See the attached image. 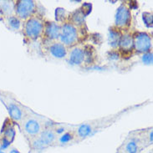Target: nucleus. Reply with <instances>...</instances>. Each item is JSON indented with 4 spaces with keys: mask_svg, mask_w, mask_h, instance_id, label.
Listing matches in <instances>:
<instances>
[{
    "mask_svg": "<svg viewBox=\"0 0 153 153\" xmlns=\"http://www.w3.org/2000/svg\"><path fill=\"white\" fill-rule=\"evenodd\" d=\"M0 7L4 13H11L13 9V2H9V1H2L0 2Z\"/></svg>",
    "mask_w": 153,
    "mask_h": 153,
    "instance_id": "17",
    "label": "nucleus"
},
{
    "mask_svg": "<svg viewBox=\"0 0 153 153\" xmlns=\"http://www.w3.org/2000/svg\"><path fill=\"white\" fill-rule=\"evenodd\" d=\"M120 37H121V34L118 29H115V28L110 29L109 30V42H110V45L113 48L119 46Z\"/></svg>",
    "mask_w": 153,
    "mask_h": 153,
    "instance_id": "12",
    "label": "nucleus"
},
{
    "mask_svg": "<svg viewBox=\"0 0 153 153\" xmlns=\"http://www.w3.org/2000/svg\"><path fill=\"white\" fill-rule=\"evenodd\" d=\"M8 23L10 28H12L14 30H19L21 27V22L19 19L18 17L15 16H10L8 18Z\"/></svg>",
    "mask_w": 153,
    "mask_h": 153,
    "instance_id": "16",
    "label": "nucleus"
},
{
    "mask_svg": "<svg viewBox=\"0 0 153 153\" xmlns=\"http://www.w3.org/2000/svg\"><path fill=\"white\" fill-rule=\"evenodd\" d=\"M36 11V2L33 0H21L15 4V12L19 18L22 19H28L33 16Z\"/></svg>",
    "mask_w": 153,
    "mask_h": 153,
    "instance_id": "3",
    "label": "nucleus"
},
{
    "mask_svg": "<svg viewBox=\"0 0 153 153\" xmlns=\"http://www.w3.org/2000/svg\"><path fill=\"white\" fill-rule=\"evenodd\" d=\"M134 48L139 53H147L152 49V38L145 32H137L133 36Z\"/></svg>",
    "mask_w": 153,
    "mask_h": 153,
    "instance_id": "4",
    "label": "nucleus"
},
{
    "mask_svg": "<svg viewBox=\"0 0 153 153\" xmlns=\"http://www.w3.org/2000/svg\"><path fill=\"white\" fill-rule=\"evenodd\" d=\"M71 139H72V136L70 133H65L62 137H60L59 141H60L61 143H67V142H69V141H71Z\"/></svg>",
    "mask_w": 153,
    "mask_h": 153,
    "instance_id": "21",
    "label": "nucleus"
},
{
    "mask_svg": "<svg viewBox=\"0 0 153 153\" xmlns=\"http://www.w3.org/2000/svg\"><path fill=\"white\" fill-rule=\"evenodd\" d=\"M10 153H19V152H18L17 150L13 149V150H11V152H10Z\"/></svg>",
    "mask_w": 153,
    "mask_h": 153,
    "instance_id": "22",
    "label": "nucleus"
},
{
    "mask_svg": "<svg viewBox=\"0 0 153 153\" xmlns=\"http://www.w3.org/2000/svg\"><path fill=\"white\" fill-rule=\"evenodd\" d=\"M59 40L65 46L72 47L77 43L79 39L78 30L71 23H65L61 26Z\"/></svg>",
    "mask_w": 153,
    "mask_h": 153,
    "instance_id": "2",
    "label": "nucleus"
},
{
    "mask_svg": "<svg viewBox=\"0 0 153 153\" xmlns=\"http://www.w3.org/2000/svg\"><path fill=\"white\" fill-rule=\"evenodd\" d=\"M24 130L29 136L35 137L42 132L41 121L34 116L28 117L24 121Z\"/></svg>",
    "mask_w": 153,
    "mask_h": 153,
    "instance_id": "6",
    "label": "nucleus"
},
{
    "mask_svg": "<svg viewBox=\"0 0 153 153\" xmlns=\"http://www.w3.org/2000/svg\"><path fill=\"white\" fill-rule=\"evenodd\" d=\"M119 47L122 51L130 52L134 48V39L133 36L131 34H124L121 35L119 43Z\"/></svg>",
    "mask_w": 153,
    "mask_h": 153,
    "instance_id": "10",
    "label": "nucleus"
},
{
    "mask_svg": "<svg viewBox=\"0 0 153 153\" xmlns=\"http://www.w3.org/2000/svg\"><path fill=\"white\" fill-rule=\"evenodd\" d=\"M0 153H4V152L2 151V150H0Z\"/></svg>",
    "mask_w": 153,
    "mask_h": 153,
    "instance_id": "24",
    "label": "nucleus"
},
{
    "mask_svg": "<svg viewBox=\"0 0 153 153\" xmlns=\"http://www.w3.org/2000/svg\"><path fill=\"white\" fill-rule=\"evenodd\" d=\"M126 151L128 153H137L138 151V145L135 140H131L126 145Z\"/></svg>",
    "mask_w": 153,
    "mask_h": 153,
    "instance_id": "18",
    "label": "nucleus"
},
{
    "mask_svg": "<svg viewBox=\"0 0 153 153\" xmlns=\"http://www.w3.org/2000/svg\"><path fill=\"white\" fill-rule=\"evenodd\" d=\"M61 26L55 22H47L44 27V33L49 40L55 41L60 35Z\"/></svg>",
    "mask_w": 153,
    "mask_h": 153,
    "instance_id": "8",
    "label": "nucleus"
},
{
    "mask_svg": "<svg viewBox=\"0 0 153 153\" xmlns=\"http://www.w3.org/2000/svg\"><path fill=\"white\" fill-rule=\"evenodd\" d=\"M152 52H147V53H144L142 57H141V60L143 64L145 65H152Z\"/></svg>",
    "mask_w": 153,
    "mask_h": 153,
    "instance_id": "19",
    "label": "nucleus"
},
{
    "mask_svg": "<svg viewBox=\"0 0 153 153\" xmlns=\"http://www.w3.org/2000/svg\"><path fill=\"white\" fill-rule=\"evenodd\" d=\"M48 51L51 56L57 59H63L67 56V48L62 43L58 41L50 42Z\"/></svg>",
    "mask_w": 153,
    "mask_h": 153,
    "instance_id": "9",
    "label": "nucleus"
},
{
    "mask_svg": "<svg viewBox=\"0 0 153 153\" xmlns=\"http://www.w3.org/2000/svg\"><path fill=\"white\" fill-rule=\"evenodd\" d=\"M45 24L40 18L32 16L25 22L24 30L25 35L30 39H37L44 33Z\"/></svg>",
    "mask_w": 153,
    "mask_h": 153,
    "instance_id": "1",
    "label": "nucleus"
},
{
    "mask_svg": "<svg viewBox=\"0 0 153 153\" xmlns=\"http://www.w3.org/2000/svg\"><path fill=\"white\" fill-rule=\"evenodd\" d=\"M150 141H152V131H151L150 133Z\"/></svg>",
    "mask_w": 153,
    "mask_h": 153,
    "instance_id": "23",
    "label": "nucleus"
},
{
    "mask_svg": "<svg viewBox=\"0 0 153 153\" xmlns=\"http://www.w3.org/2000/svg\"><path fill=\"white\" fill-rule=\"evenodd\" d=\"M142 15H143L142 18H143V21L145 25L149 28L152 27V14L150 13H144Z\"/></svg>",
    "mask_w": 153,
    "mask_h": 153,
    "instance_id": "20",
    "label": "nucleus"
},
{
    "mask_svg": "<svg viewBox=\"0 0 153 153\" xmlns=\"http://www.w3.org/2000/svg\"><path fill=\"white\" fill-rule=\"evenodd\" d=\"M8 112L11 118L14 120H20L23 118V111L16 104H10L8 106Z\"/></svg>",
    "mask_w": 153,
    "mask_h": 153,
    "instance_id": "13",
    "label": "nucleus"
},
{
    "mask_svg": "<svg viewBox=\"0 0 153 153\" xmlns=\"http://www.w3.org/2000/svg\"><path fill=\"white\" fill-rule=\"evenodd\" d=\"M39 138L44 143V145L47 147L48 146H50L51 143L54 142L55 138H56V135L51 130H45V131H42Z\"/></svg>",
    "mask_w": 153,
    "mask_h": 153,
    "instance_id": "11",
    "label": "nucleus"
},
{
    "mask_svg": "<svg viewBox=\"0 0 153 153\" xmlns=\"http://www.w3.org/2000/svg\"><path fill=\"white\" fill-rule=\"evenodd\" d=\"M92 132V126L90 124H82L79 126L78 131V136L81 138H85L90 136Z\"/></svg>",
    "mask_w": 153,
    "mask_h": 153,
    "instance_id": "15",
    "label": "nucleus"
},
{
    "mask_svg": "<svg viewBox=\"0 0 153 153\" xmlns=\"http://www.w3.org/2000/svg\"><path fill=\"white\" fill-rule=\"evenodd\" d=\"M69 62L74 65H80L86 61V50L81 47H74L69 52Z\"/></svg>",
    "mask_w": 153,
    "mask_h": 153,
    "instance_id": "7",
    "label": "nucleus"
},
{
    "mask_svg": "<svg viewBox=\"0 0 153 153\" xmlns=\"http://www.w3.org/2000/svg\"><path fill=\"white\" fill-rule=\"evenodd\" d=\"M85 15L83 13L82 10L79 8V10L75 11L71 14V22L72 23H71V24L74 26L82 25L85 23Z\"/></svg>",
    "mask_w": 153,
    "mask_h": 153,
    "instance_id": "14",
    "label": "nucleus"
},
{
    "mask_svg": "<svg viewBox=\"0 0 153 153\" xmlns=\"http://www.w3.org/2000/svg\"><path fill=\"white\" fill-rule=\"evenodd\" d=\"M131 13L130 11V8L126 5L122 4L118 8L116 13V26L117 29H125L127 28L131 25Z\"/></svg>",
    "mask_w": 153,
    "mask_h": 153,
    "instance_id": "5",
    "label": "nucleus"
}]
</instances>
